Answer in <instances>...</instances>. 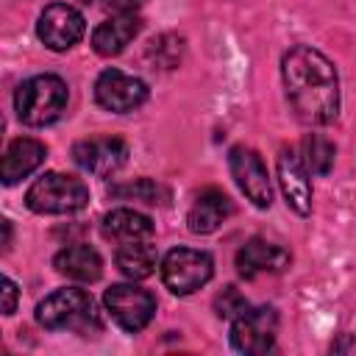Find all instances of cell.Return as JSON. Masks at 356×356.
Listing matches in <instances>:
<instances>
[{"instance_id":"15","label":"cell","mask_w":356,"mask_h":356,"mask_svg":"<svg viewBox=\"0 0 356 356\" xmlns=\"http://www.w3.org/2000/svg\"><path fill=\"white\" fill-rule=\"evenodd\" d=\"M139 28L142 19L136 14H114L92 31V47L97 56H117L136 39Z\"/></svg>"},{"instance_id":"12","label":"cell","mask_w":356,"mask_h":356,"mask_svg":"<svg viewBox=\"0 0 356 356\" xmlns=\"http://www.w3.org/2000/svg\"><path fill=\"white\" fill-rule=\"evenodd\" d=\"M312 172L303 164L298 150H281L278 153V184L281 192L286 197V206L292 211H298L300 217H306L312 211Z\"/></svg>"},{"instance_id":"4","label":"cell","mask_w":356,"mask_h":356,"mask_svg":"<svg viewBox=\"0 0 356 356\" xmlns=\"http://www.w3.org/2000/svg\"><path fill=\"white\" fill-rule=\"evenodd\" d=\"M25 203L36 214H72L89 203V189L75 175L44 172L25 192Z\"/></svg>"},{"instance_id":"23","label":"cell","mask_w":356,"mask_h":356,"mask_svg":"<svg viewBox=\"0 0 356 356\" xmlns=\"http://www.w3.org/2000/svg\"><path fill=\"white\" fill-rule=\"evenodd\" d=\"M0 292H3V314H14V309H17V284L8 278V275H3L0 278Z\"/></svg>"},{"instance_id":"9","label":"cell","mask_w":356,"mask_h":356,"mask_svg":"<svg viewBox=\"0 0 356 356\" xmlns=\"http://www.w3.org/2000/svg\"><path fill=\"white\" fill-rule=\"evenodd\" d=\"M228 167L231 175L239 186V192L259 209H267L273 203V186H270V175L267 167L261 161V156L253 147L245 145H234L228 153Z\"/></svg>"},{"instance_id":"19","label":"cell","mask_w":356,"mask_h":356,"mask_svg":"<svg viewBox=\"0 0 356 356\" xmlns=\"http://www.w3.org/2000/svg\"><path fill=\"white\" fill-rule=\"evenodd\" d=\"M117 267L125 278L131 281H142V278H150L156 273V267H161L159 261V250L142 239V242H125L117 248Z\"/></svg>"},{"instance_id":"24","label":"cell","mask_w":356,"mask_h":356,"mask_svg":"<svg viewBox=\"0 0 356 356\" xmlns=\"http://www.w3.org/2000/svg\"><path fill=\"white\" fill-rule=\"evenodd\" d=\"M145 0H106V6L114 14H136V8H142Z\"/></svg>"},{"instance_id":"14","label":"cell","mask_w":356,"mask_h":356,"mask_svg":"<svg viewBox=\"0 0 356 356\" xmlns=\"http://www.w3.org/2000/svg\"><path fill=\"white\" fill-rule=\"evenodd\" d=\"M47 156V147L39 142V139H31V136H19L14 139L6 153H3V164H0V178L6 186H14L17 181L28 178L33 170H39V164L44 161Z\"/></svg>"},{"instance_id":"10","label":"cell","mask_w":356,"mask_h":356,"mask_svg":"<svg viewBox=\"0 0 356 356\" xmlns=\"http://www.w3.org/2000/svg\"><path fill=\"white\" fill-rule=\"evenodd\" d=\"M95 100L106 111L128 114L147 100V86L142 78L128 75L122 70H103L95 81Z\"/></svg>"},{"instance_id":"8","label":"cell","mask_w":356,"mask_h":356,"mask_svg":"<svg viewBox=\"0 0 356 356\" xmlns=\"http://www.w3.org/2000/svg\"><path fill=\"white\" fill-rule=\"evenodd\" d=\"M83 31H86L83 14L70 3H50L36 19V36L53 53H64L75 47L83 39Z\"/></svg>"},{"instance_id":"21","label":"cell","mask_w":356,"mask_h":356,"mask_svg":"<svg viewBox=\"0 0 356 356\" xmlns=\"http://www.w3.org/2000/svg\"><path fill=\"white\" fill-rule=\"evenodd\" d=\"M214 309H217V314H220V317L234 320V317H239V314L248 309V300L239 295V289H236V286H225V289L217 295Z\"/></svg>"},{"instance_id":"7","label":"cell","mask_w":356,"mask_h":356,"mask_svg":"<svg viewBox=\"0 0 356 356\" xmlns=\"http://www.w3.org/2000/svg\"><path fill=\"white\" fill-rule=\"evenodd\" d=\"M275 334H278V314L273 306H256V309L248 306L231 323V345L245 356L267 353L275 342Z\"/></svg>"},{"instance_id":"22","label":"cell","mask_w":356,"mask_h":356,"mask_svg":"<svg viewBox=\"0 0 356 356\" xmlns=\"http://www.w3.org/2000/svg\"><path fill=\"white\" fill-rule=\"evenodd\" d=\"M114 195H120V197H136V200H145V203H156L159 186H153L150 181H139V184H128V186H114Z\"/></svg>"},{"instance_id":"16","label":"cell","mask_w":356,"mask_h":356,"mask_svg":"<svg viewBox=\"0 0 356 356\" xmlns=\"http://www.w3.org/2000/svg\"><path fill=\"white\" fill-rule=\"evenodd\" d=\"M231 211H234V206H231V200H228L225 192H220V189H203L195 197V203H192V209L186 214L189 231L192 234H214L231 217Z\"/></svg>"},{"instance_id":"3","label":"cell","mask_w":356,"mask_h":356,"mask_svg":"<svg viewBox=\"0 0 356 356\" xmlns=\"http://www.w3.org/2000/svg\"><path fill=\"white\" fill-rule=\"evenodd\" d=\"M67 103H70V92L58 75H33L22 81L14 92L17 117L33 128L61 120V114L67 111Z\"/></svg>"},{"instance_id":"20","label":"cell","mask_w":356,"mask_h":356,"mask_svg":"<svg viewBox=\"0 0 356 356\" xmlns=\"http://www.w3.org/2000/svg\"><path fill=\"white\" fill-rule=\"evenodd\" d=\"M334 156H337V147L320 134H309L300 145V159L314 175H328L334 167Z\"/></svg>"},{"instance_id":"17","label":"cell","mask_w":356,"mask_h":356,"mask_svg":"<svg viewBox=\"0 0 356 356\" xmlns=\"http://www.w3.org/2000/svg\"><path fill=\"white\" fill-rule=\"evenodd\" d=\"M53 267L56 273H61L64 278L70 281H81V284H92L100 278L103 273V259L95 248L89 245H70V248H61L53 259Z\"/></svg>"},{"instance_id":"18","label":"cell","mask_w":356,"mask_h":356,"mask_svg":"<svg viewBox=\"0 0 356 356\" xmlns=\"http://www.w3.org/2000/svg\"><path fill=\"white\" fill-rule=\"evenodd\" d=\"M103 234L120 245L125 242H142L153 236V222L136 209H114L103 217Z\"/></svg>"},{"instance_id":"5","label":"cell","mask_w":356,"mask_h":356,"mask_svg":"<svg viewBox=\"0 0 356 356\" xmlns=\"http://www.w3.org/2000/svg\"><path fill=\"white\" fill-rule=\"evenodd\" d=\"M161 281L172 295H192L214 275V261L206 250L175 248L161 259Z\"/></svg>"},{"instance_id":"11","label":"cell","mask_w":356,"mask_h":356,"mask_svg":"<svg viewBox=\"0 0 356 356\" xmlns=\"http://www.w3.org/2000/svg\"><path fill=\"white\" fill-rule=\"evenodd\" d=\"M72 159L92 175H111L128 159V145L120 136H92L72 147Z\"/></svg>"},{"instance_id":"13","label":"cell","mask_w":356,"mask_h":356,"mask_svg":"<svg viewBox=\"0 0 356 356\" xmlns=\"http://www.w3.org/2000/svg\"><path fill=\"white\" fill-rule=\"evenodd\" d=\"M292 256L286 248L273 245L267 239H248L236 253V270L242 278H259V275H275L289 267Z\"/></svg>"},{"instance_id":"1","label":"cell","mask_w":356,"mask_h":356,"mask_svg":"<svg viewBox=\"0 0 356 356\" xmlns=\"http://www.w3.org/2000/svg\"><path fill=\"white\" fill-rule=\"evenodd\" d=\"M281 78L295 117L306 125H328L339 114L337 67L314 47L295 44L281 58Z\"/></svg>"},{"instance_id":"2","label":"cell","mask_w":356,"mask_h":356,"mask_svg":"<svg viewBox=\"0 0 356 356\" xmlns=\"http://www.w3.org/2000/svg\"><path fill=\"white\" fill-rule=\"evenodd\" d=\"M36 320L47 331H75V334H97L100 314L86 289H56L36 306Z\"/></svg>"},{"instance_id":"6","label":"cell","mask_w":356,"mask_h":356,"mask_svg":"<svg viewBox=\"0 0 356 356\" xmlns=\"http://www.w3.org/2000/svg\"><path fill=\"white\" fill-rule=\"evenodd\" d=\"M106 312L122 331H142L156 314V298L136 284H114L103 295Z\"/></svg>"},{"instance_id":"25","label":"cell","mask_w":356,"mask_h":356,"mask_svg":"<svg viewBox=\"0 0 356 356\" xmlns=\"http://www.w3.org/2000/svg\"><path fill=\"white\" fill-rule=\"evenodd\" d=\"M86 3H89V0H86Z\"/></svg>"}]
</instances>
